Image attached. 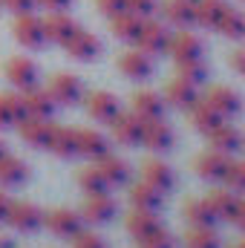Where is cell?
I'll use <instances>...</instances> for the list:
<instances>
[{"mask_svg":"<svg viewBox=\"0 0 245 248\" xmlns=\"http://www.w3.org/2000/svg\"><path fill=\"white\" fill-rule=\"evenodd\" d=\"M136 44H138V49L147 52L150 58L168 52V46H170V29H168V23H162V20H150V17L141 20V32H138Z\"/></svg>","mask_w":245,"mask_h":248,"instance_id":"1","label":"cell"},{"mask_svg":"<svg viewBox=\"0 0 245 248\" xmlns=\"http://www.w3.org/2000/svg\"><path fill=\"white\" fill-rule=\"evenodd\" d=\"M12 32H15V41L23 44L26 49H41V46H46V29H44V20H38L32 12L17 15L15 23H12Z\"/></svg>","mask_w":245,"mask_h":248,"instance_id":"2","label":"cell"},{"mask_svg":"<svg viewBox=\"0 0 245 248\" xmlns=\"http://www.w3.org/2000/svg\"><path fill=\"white\" fill-rule=\"evenodd\" d=\"M3 72H6V78H9V84L15 90H32V87H38V78H41L38 63L32 61V58H26V55L9 58L6 66H3Z\"/></svg>","mask_w":245,"mask_h":248,"instance_id":"3","label":"cell"},{"mask_svg":"<svg viewBox=\"0 0 245 248\" xmlns=\"http://www.w3.org/2000/svg\"><path fill=\"white\" fill-rule=\"evenodd\" d=\"M6 222L15 228V231H23V234H32L44 225V214L38 205L32 202H9V214H6Z\"/></svg>","mask_w":245,"mask_h":248,"instance_id":"4","label":"cell"},{"mask_svg":"<svg viewBox=\"0 0 245 248\" xmlns=\"http://www.w3.org/2000/svg\"><path fill=\"white\" fill-rule=\"evenodd\" d=\"M49 95L55 104L61 107H72L84 98V87H81V78L78 75H69V72H58L49 78Z\"/></svg>","mask_w":245,"mask_h":248,"instance_id":"5","label":"cell"},{"mask_svg":"<svg viewBox=\"0 0 245 248\" xmlns=\"http://www.w3.org/2000/svg\"><path fill=\"white\" fill-rule=\"evenodd\" d=\"M141 141L153 153H168L176 141V133L165 119H150V122L141 124Z\"/></svg>","mask_w":245,"mask_h":248,"instance_id":"6","label":"cell"},{"mask_svg":"<svg viewBox=\"0 0 245 248\" xmlns=\"http://www.w3.org/2000/svg\"><path fill=\"white\" fill-rule=\"evenodd\" d=\"M63 49H66V55L75 58V61H92V58H98V52H101V41H98L92 32H87V29L78 26V29L69 35V41L63 44Z\"/></svg>","mask_w":245,"mask_h":248,"instance_id":"7","label":"cell"},{"mask_svg":"<svg viewBox=\"0 0 245 248\" xmlns=\"http://www.w3.org/2000/svg\"><path fill=\"white\" fill-rule=\"evenodd\" d=\"M44 222L49 225V231L55 237H69V240L84 228V217L75 214V211H69V208H55V211L44 214Z\"/></svg>","mask_w":245,"mask_h":248,"instance_id":"8","label":"cell"},{"mask_svg":"<svg viewBox=\"0 0 245 248\" xmlns=\"http://www.w3.org/2000/svg\"><path fill=\"white\" fill-rule=\"evenodd\" d=\"M75 153L87 156V159H101L110 153V141L104 133L98 130H75Z\"/></svg>","mask_w":245,"mask_h":248,"instance_id":"9","label":"cell"},{"mask_svg":"<svg viewBox=\"0 0 245 248\" xmlns=\"http://www.w3.org/2000/svg\"><path fill=\"white\" fill-rule=\"evenodd\" d=\"M116 211H119V205H116V199L110 193H90L87 202H84L81 217L87 222H110L116 217Z\"/></svg>","mask_w":245,"mask_h":248,"instance_id":"10","label":"cell"},{"mask_svg":"<svg viewBox=\"0 0 245 248\" xmlns=\"http://www.w3.org/2000/svg\"><path fill=\"white\" fill-rule=\"evenodd\" d=\"M87 113H90L95 122L110 124L119 113H122V107H119V98H116L113 93L98 90V93H90V95H87Z\"/></svg>","mask_w":245,"mask_h":248,"instance_id":"11","label":"cell"},{"mask_svg":"<svg viewBox=\"0 0 245 248\" xmlns=\"http://www.w3.org/2000/svg\"><path fill=\"white\" fill-rule=\"evenodd\" d=\"M119 69H122L127 78H133V81H147L153 75V61L141 49H127V52H122V58H119Z\"/></svg>","mask_w":245,"mask_h":248,"instance_id":"12","label":"cell"},{"mask_svg":"<svg viewBox=\"0 0 245 248\" xmlns=\"http://www.w3.org/2000/svg\"><path fill=\"white\" fill-rule=\"evenodd\" d=\"M165 98H168V104H173L179 110H190L199 101V93H196V84H190V81H184L182 75H176V78L168 81Z\"/></svg>","mask_w":245,"mask_h":248,"instance_id":"13","label":"cell"},{"mask_svg":"<svg viewBox=\"0 0 245 248\" xmlns=\"http://www.w3.org/2000/svg\"><path fill=\"white\" fill-rule=\"evenodd\" d=\"M228 156L225 153H219V150H205V153H199L196 156V173L202 176V179H208V182H222V176H225V168H228Z\"/></svg>","mask_w":245,"mask_h":248,"instance_id":"14","label":"cell"},{"mask_svg":"<svg viewBox=\"0 0 245 248\" xmlns=\"http://www.w3.org/2000/svg\"><path fill=\"white\" fill-rule=\"evenodd\" d=\"M168 52L173 55V61L182 63V61H196L202 58V41L193 35V32H176L170 35V46Z\"/></svg>","mask_w":245,"mask_h":248,"instance_id":"15","label":"cell"},{"mask_svg":"<svg viewBox=\"0 0 245 248\" xmlns=\"http://www.w3.org/2000/svg\"><path fill=\"white\" fill-rule=\"evenodd\" d=\"M52 127H55V124L49 122V119H38V116H26L23 122L17 124L20 139H23L26 144H32V147H46Z\"/></svg>","mask_w":245,"mask_h":248,"instance_id":"16","label":"cell"},{"mask_svg":"<svg viewBox=\"0 0 245 248\" xmlns=\"http://www.w3.org/2000/svg\"><path fill=\"white\" fill-rule=\"evenodd\" d=\"M44 29H46V41L63 46V44L69 41V35L78 29V23H75V17L66 15V12H49V17L44 20Z\"/></svg>","mask_w":245,"mask_h":248,"instance_id":"17","label":"cell"},{"mask_svg":"<svg viewBox=\"0 0 245 248\" xmlns=\"http://www.w3.org/2000/svg\"><path fill=\"white\" fill-rule=\"evenodd\" d=\"M141 179H144L150 187H156L159 193H168L170 187L176 185L173 170H170L165 162H156V159H150V162H144V165H141Z\"/></svg>","mask_w":245,"mask_h":248,"instance_id":"18","label":"cell"},{"mask_svg":"<svg viewBox=\"0 0 245 248\" xmlns=\"http://www.w3.org/2000/svg\"><path fill=\"white\" fill-rule=\"evenodd\" d=\"M133 113L141 119V122H150V119H162L165 116V101L159 93H150V90H141L133 95Z\"/></svg>","mask_w":245,"mask_h":248,"instance_id":"19","label":"cell"},{"mask_svg":"<svg viewBox=\"0 0 245 248\" xmlns=\"http://www.w3.org/2000/svg\"><path fill=\"white\" fill-rule=\"evenodd\" d=\"M26 119L23 95L17 93H0V130H9Z\"/></svg>","mask_w":245,"mask_h":248,"instance_id":"20","label":"cell"},{"mask_svg":"<svg viewBox=\"0 0 245 248\" xmlns=\"http://www.w3.org/2000/svg\"><path fill=\"white\" fill-rule=\"evenodd\" d=\"M141 119L136 116V113H130V116H124L119 113L110 127H113V136H116V141H122V144H138L141 141Z\"/></svg>","mask_w":245,"mask_h":248,"instance_id":"21","label":"cell"},{"mask_svg":"<svg viewBox=\"0 0 245 248\" xmlns=\"http://www.w3.org/2000/svg\"><path fill=\"white\" fill-rule=\"evenodd\" d=\"M23 107H26V116H38V119H52V110H55V101L49 95V90H23Z\"/></svg>","mask_w":245,"mask_h":248,"instance_id":"22","label":"cell"},{"mask_svg":"<svg viewBox=\"0 0 245 248\" xmlns=\"http://www.w3.org/2000/svg\"><path fill=\"white\" fill-rule=\"evenodd\" d=\"M208 139H211V147L219 150V153H225V156H231V153H237V150L243 147V136L225 122L219 124V127H214V130L208 133Z\"/></svg>","mask_w":245,"mask_h":248,"instance_id":"23","label":"cell"},{"mask_svg":"<svg viewBox=\"0 0 245 248\" xmlns=\"http://www.w3.org/2000/svg\"><path fill=\"white\" fill-rule=\"evenodd\" d=\"M205 101L225 119V116H234L237 110H240V95L231 90V87H211L208 90V95H205Z\"/></svg>","mask_w":245,"mask_h":248,"instance_id":"24","label":"cell"},{"mask_svg":"<svg viewBox=\"0 0 245 248\" xmlns=\"http://www.w3.org/2000/svg\"><path fill=\"white\" fill-rule=\"evenodd\" d=\"M205 202L211 205L216 222H219V219H234V211H237V205H240L237 193H234V190H222V187L211 190V193L205 196Z\"/></svg>","mask_w":245,"mask_h":248,"instance_id":"25","label":"cell"},{"mask_svg":"<svg viewBox=\"0 0 245 248\" xmlns=\"http://www.w3.org/2000/svg\"><path fill=\"white\" fill-rule=\"evenodd\" d=\"M225 9H228L225 0H196V6H193V23H199L205 29H216V23L225 15Z\"/></svg>","mask_w":245,"mask_h":248,"instance_id":"26","label":"cell"},{"mask_svg":"<svg viewBox=\"0 0 245 248\" xmlns=\"http://www.w3.org/2000/svg\"><path fill=\"white\" fill-rule=\"evenodd\" d=\"M46 147H49L58 159H72V156H75V130L55 124V127H52V133H49Z\"/></svg>","mask_w":245,"mask_h":248,"instance_id":"27","label":"cell"},{"mask_svg":"<svg viewBox=\"0 0 245 248\" xmlns=\"http://www.w3.org/2000/svg\"><path fill=\"white\" fill-rule=\"evenodd\" d=\"M95 168L101 170V176L107 179V185H124L127 176H130V165H127L124 159H119V156H113V153L101 156Z\"/></svg>","mask_w":245,"mask_h":248,"instance_id":"28","label":"cell"},{"mask_svg":"<svg viewBox=\"0 0 245 248\" xmlns=\"http://www.w3.org/2000/svg\"><path fill=\"white\" fill-rule=\"evenodd\" d=\"M110 26H113V35L119 41H127V44H136L138 32H141V17L133 15V12H122L116 17H110Z\"/></svg>","mask_w":245,"mask_h":248,"instance_id":"29","label":"cell"},{"mask_svg":"<svg viewBox=\"0 0 245 248\" xmlns=\"http://www.w3.org/2000/svg\"><path fill=\"white\" fill-rule=\"evenodd\" d=\"M182 211H184V219L190 222V228H214V222H216V217H214V211H211V205L205 199L184 202Z\"/></svg>","mask_w":245,"mask_h":248,"instance_id":"30","label":"cell"},{"mask_svg":"<svg viewBox=\"0 0 245 248\" xmlns=\"http://www.w3.org/2000/svg\"><path fill=\"white\" fill-rule=\"evenodd\" d=\"M26 176H29V168H26L20 159H15V156H9V153L0 159V185L3 187H17Z\"/></svg>","mask_w":245,"mask_h":248,"instance_id":"31","label":"cell"},{"mask_svg":"<svg viewBox=\"0 0 245 248\" xmlns=\"http://www.w3.org/2000/svg\"><path fill=\"white\" fill-rule=\"evenodd\" d=\"M130 202H133V208H138V211H159V205H162V193L141 179L138 185L130 187Z\"/></svg>","mask_w":245,"mask_h":248,"instance_id":"32","label":"cell"},{"mask_svg":"<svg viewBox=\"0 0 245 248\" xmlns=\"http://www.w3.org/2000/svg\"><path fill=\"white\" fill-rule=\"evenodd\" d=\"M190 116H193V127H196L199 133H205V136H208L214 127H219V124H222V116H219L208 101H202V98L190 107Z\"/></svg>","mask_w":245,"mask_h":248,"instance_id":"33","label":"cell"},{"mask_svg":"<svg viewBox=\"0 0 245 248\" xmlns=\"http://www.w3.org/2000/svg\"><path fill=\"white\" fill-rule=\"evenodd\" d=\"M193 6L196 3H190V0H168L165 9H162L165 20L173 23V26H179V29H187L193 23Z\"/></svg>","mask_w":245,"mask_h":248,"instance_id":"34","label":"cell"},{"mask_svg":"<svg viewBox=\"0 0 245 248\" xmlns=\"http://www.w3.org/2000/svg\"><path fill=\"white\" fill-rule=\"evenodd\" d=\"M216 29H219V35H225V38H231V41H243L245 38V15L243 12H234V9L228 6L225 15L219 17Z\"/></svg>","mask_w":245,"mask_h":248,"instance_id":"35","label":"cell"},{"mask_svg":"<svg viewBox=\"0 0 245 248\" xmlns=\"http://www.w3.org/2000/svg\"><path fill=\"white\" fill-rule=\"evenodd\" d=\"M156 228H159L156 211H138V208H133V214L127 217V231L133 237H144V234H150Z\"/></svg>","mask_w":245,"mask_h":248,"instance_id":"36","label":"cell"},{"mask_svg":"<svg viewBox=\"0 0 245 248\" xmlns=\"http://www.w3.org/2000/svg\"><path fill=\"white\" fill-rule=\"evenodd\" d=\"M78 185L84 187L87 193H107V187H110L98 168H81L78 170Z\"/></svg>","mask_w":245,"mask_h":248,"instance_id":"37","label":"cell"},{"mask_svg":"<svg viewBox=\"0 0 245 248\" xmlns=\"http://www.w3.org/2000/svg\"><path fill=\"white\" fill-rule=\"evenodd\" d=\"M184 243L187 248H219V237L211 228H190L184 234Z\"/></svg>","mask_w":245,"mask_h":248,"instance_id":"38","label":"cell"},{"mask_svg":"<svg viewBox=\"0 0 245 248\" xmlns=\"http://www.w3.org/2000/svg\"><path fill=\"white\" fill-rule=\"evenodd\" d=\"M222 182L234 193H245V162H228Z\"/></svg>","mask_w":245,"mask_h":248,"instance_id":"39","label":"cell"},{"mask_svg":"<svg viewBox=\"0 0 245 248\" xmlns=\"http://www.w3.org/2000/svg\"><path fill=\"white\" fill-rule=\"evenodd\" d=\"M136 243L138 248H173V240H170V234L159 225L156 231H150V234H144V237H136Z\"/></svg>","mask_w":245,"mask_h":248,"instance_id":"40","label":"cell"},{"mask_svg":"<svg viewBox=\"0 0 245 248\" xmlns=\"http://www.w3.org/2000/svg\"><path fill=\"white\" fill-rule=\"evenodd\" d=\"M179 75H182L184 81H190V84H202L205 75H208V66H205L202 58H196V61H182L179 63Z\"/></svg>","mask_w":245,"mask_h":248,"instance_id":"41","label":"cell"},{"mask_svg":"<svg viewBox=\"0 0 245 248\" xmlns=\"http://www.w3.org/2000/svg\"><path fill=\"white\" fill-rule=\"evenodd\" d=\"M124 9L133 12V15H138L141 20H147L156 12V0H124Z\"/></svg>","mask_w":245,"mask_h":248,"instance_id":"42","label":"cell"},{"mask_svg":"<svg viewBox=\"0 0 245 248\" xmlns=\"http://www.w3.org/2000/svg\"><path fill=\"white\" fill-rule=\"evenodd\" d=\"M72 248H107V246H104L101 237H95V234H90V231L81 228V231L72 237Z\"/></svg>","mask_w":245,"mask_h":248,"instance_id":"43","label":"cell"},{"mask_svg":"<svg viewBox=\"0 0 245 248\" xmlns=\"http://www.w3.org/2000/svg\"><path fill=\"white\" fill-rule=\"evenodd\" d=\"M95 6H98V12H101L104 17H116V15L127 12V9H124V0H95Z\"/></svg>","mask_w":245,"mask_h":248,"instance_id":"44","label":"cell"},{"mask_svg":"<svg viewBox=\"0 0 245 248\" xmlns=\"http://www.w3.org/2000/svg\"><path fill=\"white\" fill-rule=\"evenodd\" d=\"M3 3V9H9L12 15H26V12H32L38 3L35 0H0Z\"/></svg>","mask_w":245,"mask_h":248,"instance_id":"45","label":"cell"},{"mask_svg":"<svg viewBox=\"0 0 245 248\" xmlns=\"http://www.w3.org/2000/svg\"><path fill=\"white\" fill-rule=\"evenodd\" d=\"M41 9H46V12H66L69 6H72V0H35Z\"/></svg>","mask_w":245,"mask_h":248,"instance_id":"46","label":"cell"},{"mask_svg":"<svg viewBox=\"0 0 245 248\" xmlns=\"http://www.w3.org/2000/svg\"><path fill=\"white\" fill-rule=\"evenodd\" d=\"M228 63H231V69H234V72L245 75V49H237V52H231Z\"/></svg>","mask_w":245,"mask_h":248,"instance_id":"47","label":"cell"},{"mask_svg":"<svg viewBox=\"0 0 245 248\" xmlns=\"http://www.w3.org/2000/svg\"><path fill=\"white\" fill-rule=\"evenodd\" d=\"M231 222H234V225H237V228L245 234V202H240V205H237V211H234V219H231Z\"/></svg>","mask_w":245,"mask_h":248,"instance_id":"48","label":"cell"},{"mask_svg":"<svg viewBox=\"0 0 245 248\" xmlns=\"http://www.w3.org/2000/svg\"><path fill=\"white\" fill-rule=\"evenodd\" d=\"M9 202H12V199H9L6 193H0V222H6V214H9Z\"/></svg>","mask_w":245,"mask_h":248,"instance_id":"49","label":"cell"},{"mask_svg":"<svg viewBox=\"0 0 245 248\" xmlns=\"http://www.w3.org/2000/svg\"><path fill=\"white\" fill-rule=\"evenodd\" d=\"M0 248H12V237H6V234H0Z\"/></svg>","mask_w":245,"mask_h":248,"instance_id":"50","label":"cell"},{"mask_svg":"<svg viewBox=\"0 0 245 248\" xmlns=\"http://www.w3.org/2000/svg\"><path fill=\"white\" fill-rule=\"evenodd\" d=\"M6 153H9V147H6V141H3V139H0V159H3V156H6Z\"/></svg>","mask_w":245,"mask_h":248,"instance_id":"51","label":"cell"},{"mask_svg":"<svg viewBox=\"0 0 245 248\" xmlns=\"http://www.w3.org/2000/svg\"><path fill=\"white\" fill-rule=\"evenodd\" d=\"M234 248H245V240H243V243H237V246H234Z\"/></svg>","mask_w":245,"mask_h":248,"instance_id":"52","label":"cell"},{"mask_svg":"<svg viewBox=\"0 0 245 248\" xmlns=\"http://www.w3.org/2000/svg\"><path fill=\"white\" fill-rule=\"evenodd\" d=\"M190 3H196V0H190Z\"/></svg>","mask_w":245,"mask_h":248,"instance_id":"53","label":"cell"},{"mask_svg":"<svg viewBox=\"0 0 245 248\" xmlns=\"http://www.w3.org/2000/svg\"><path fill=\"white\" fill-rule=\"evenodd\" d=\"M243 3H245V0H243Z\"/></svg>","mask_w":245,"mask_h":248,"instance_id":"54","label":"cell"}]
</instances>
